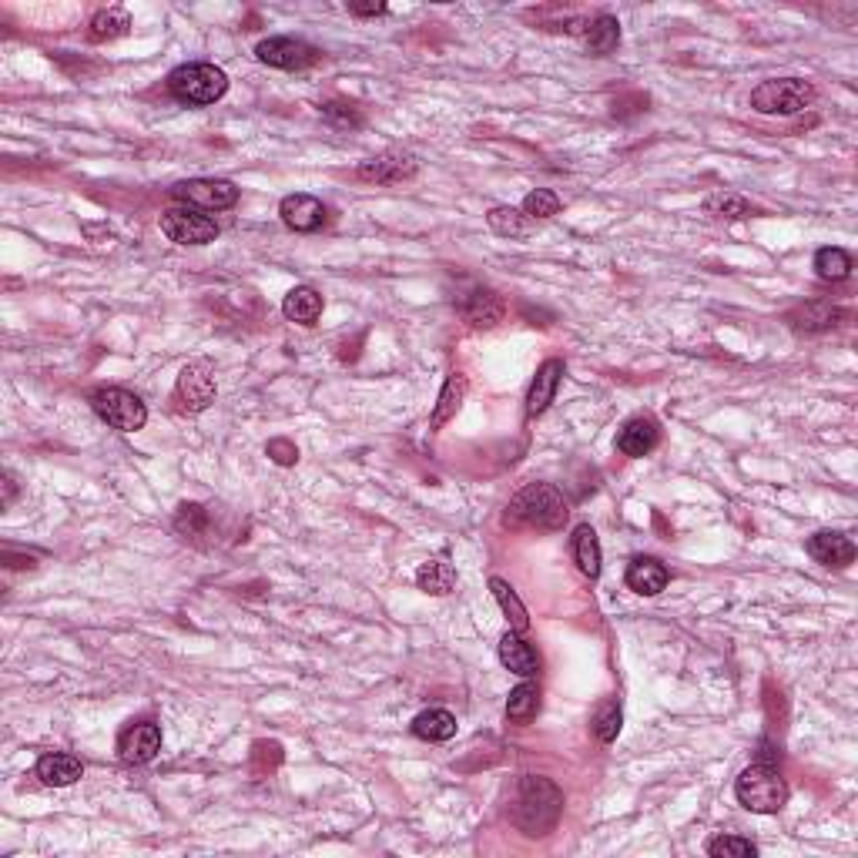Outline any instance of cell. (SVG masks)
<instances>
[{
  "mask_svg": "<svg viewBox=\"0 0 858 858\" xmlns=\"http://www.w3.org/2000/svg\"><path fill=\"white\" fill-rule=\"evenodd\" d=\"M456 312H460V319L466 322V326L493 329L503 319L507 305H503V299L493 289H470L466 295L456 299Z\"/></svg>",
  "mask_w": 858,
  "mask_h": 858,
  "instance_id": "4fadbf2b",
  "label": "cell"
},
{
  "mask_svg": "<svg viewBox=\"0 0 858 858\" xmlns=\"http://www.w3.org/2000/svg\"><path fill=\"white\" fill-rule=\"evenodd\" d=\"M161 232L175 245H208L218 238V222L198 208L171 205L168 212H161Z\"/></svg>",
  "mask_w": 858,
  "mask_h": 858,
  "instance_id": "ba28073f",
  "label": "cell"
},
{
  "mask_svg": "<svg viewBox=\"0 0 858 858\" xmlns=\"http://www.w3.org/2000/svg\"><path fill=\"white\" fill-rule=\"evenodd\" d=\"M812 101H815L812 81H802V78L761 81L758 88L751 91V108L761 114H798Z\"/></svg>",
  "mask_w": 858,
  "mask_h": 858,
  "instance_id": "5b68a950",
  "label": "cell"
},
{
  "mask_svg": "<svg viewBox=\"0 0 858 858\" xmlns=\"http://www.w3.org/2000/svg\"><path fill=\"white\" fill-rule=\"evenodd\" d=\"M158 751H161V728L155 721H138L121 731L118 755L125 765H148V761H155Z\"/></svg>",
  "mask_w": 858,
  "mask_h": 858,
  "instance_id": "7c38bea8",
  "label": "cell"
},
{
  "mask_svg": "<svg viewBox=\"0 0 858 858\" xmlns=\"http://www.w3.org/2000/svg\"><path fill=\"white\" fill-rule=\"evenodd\" d=\"M657 443H661V429H657L654 419H647V416L631 419V423L617 433V450H621L624 456H631V460L647 456Z\"/></svg>",
  "mask_w": 858,
  "mask_h": 858,
  "instance_id": "e0dca14e",
  "label": "cell"
},
{
  "mask_svg": "<svg viewBox=\"0 0 858 858\" xmlns=\"http://www.w3.org/2000/svg\"><path fill=\"white\" fill-rule=\"evenodd\" d=\"M168 91L171 98L188 104V108H205V104H215L228 91V74L208 61L181 64V68L168 74Z\"/></svg>",
  "mask_w": 858,
  "mask_h": 858,
  "instance_id": "3957f363",
  "label": "cell"
},
{
  "mask_svg": "<svg viewBox=\"0 0 858 858\" xmlns=\"http://www.w3.org/2000/svg\"><path fill=\"white\" fill-rule=\"evenodd\" d=\"M282 312L289 322H299V326H312L322 316V295L309 285H295V289L285 295Z\"/></svg>",
  "mask_w": 858,
  "mask_h": 858,
  "instance_id": "7402d4cb",
  "label": "cell"
},
{
  "mask_svg": "<svg viewBox=\"0 0 858 858\" xmlns=\"http://www.w3.org/2000/svg\"><path fill=\"white\" fill-rule=\"evenodd\" d=\"M815 272L825 282H842L852 275V255L838 249V245H825V249L815 252Z\"/></svg>",
  "mask_w": 858,
  "mask_h": 858,
  "instance_id": "f1b7e54d",
  "label": "cell"
},
{
  "mask_svg": "<svg viewBox=\"0 0 858 858\" xmlns=\"http://www.w3.org/2000/svg\"><path fill=\"white\" fill-rule=\"evenodd\" d=\"M560 812H564V791H560L550 778L527 775L517 788V805H513V825L523 835H547L557 825Z\"/></svg>",
  "mask_w": 858,
  "mask_h": 858,
  "instance_id": "7a4b0ae2",
  "label": "cell"
},
{
  "mask_svg": "<svg viewBox=\"0 0 858 858\" xmlns=\"http://www.w3.org/2000/svg\"><path fill=\"white\" fill-rule=\"evenodd\" d=\"M413 734L423 741H450L456 734V718L446 708H429L413 718Z\"/></svg>",
  "mask_w": 858,
  "mask_h": 858,
  "instance_id": "cb8c5ba5",
  "label": "cell"
},
{
  "mask_svg": "<svg viewBox=\"0 0 858 858\" xmlns=\"http://www.w3.org/2000/svg\"><path fill=\"white\" fill-rule=\"evenodd\" d=\"M570 550H574V560H577L580 574L590 577V580H597L600 577V540H597L594 527H587V523H584V527H577L574 540H570Z\"/></svg>",
  "mask_w": 858,
  "mask_h": 858,
  "instance_id": "603a6c76",
  "label": "cell"
},
{
  "mask_svg": "<svg viewBox=\"0 0 858 858\" xmlns=\"http://www.w3.org/2000/svg\"><path fill=\"white\" fill-rule=\"evenodd\" d=\"M621 721H624L621 704H617V701H607L604 708L594 714V734H597L600 741H604V745H610V741H614L617 734H621Z\"/></svg>",
  "mask_w": 858,
  "mask_h": 858,
  "instance_id": "e575fe53",
  "label": "cell"
},
{
  "mask_svg": "<svg viewBox=\"0 0 858 858\" xmlns=\"http://www.w3.org/2000/svg\"><path fill=\"white\" fill-rule=\"evenodd\" d=\"M128 27H131V21H128V14L121 11V7H111V11H101V14H94V21H91V41H114V37H125L128 34Z\"/></svg>",
  "mask_w": 858,
  "mask_h": 858,
  "instance_id": "1f68e13d",
  "label": "cell"
},
{
  "mask_svg": "<svg viewBox=\"0 0 858 858\" xmlns=\"http://www.w3.org/2000/svg\"><path fill=\"white\" fill-rule=\"evenodd\" d=\"M490 590H493V597H497L503 617H507V624L513 627V631H517V634L527 631V627H530V617H527V607H523V600L517 597V590H513L503 577H493V580H490Z\"/></svg>",
  "mask_w": 858,
  "mask_h": 858,
  "instance_id": "d4e9b609",
  "label": "cell"
},
{
  "mask_svg": "<svg viewBox=\"0 0 858 858\" xmlns=\"http://www.w3.org/2000/svg\"><path fill=\"white\" fill-rule=\"evenodd\" d=\"M322 114H326L329 121H339V125H359V118L352 111H339V104H326L322 108Z\"/></svg>",
  "mask_w": 858,
  "mask_h": 858,
  "instance_id": "f35d334b",
  "label": "cell"
},
{
  "mask_svg": "<svg viewBox=\"0 0 858 858\" xmlns=\"http://www.w3.org/2000/svg\"><path fill=\"white\" fill-rule=\"evenodd\" d=\"M617 44H621V24L614 17L604 14L587 27V51L594 57H607Z\"/></svg>",
  "mask_w": 858,
  "mask_h": 858,
  "instance_id": "f546056e",
  "label": "cell"
},
{
  "mask_svg": "<svg viewBox=\"0 0 858 858\" xmlns=\"http://www.w3.org/2000/svg\"><path fill=\"white\" fill-rule=\"evenodd\" d=\"M734 795L748 812L758 815H775L788 802V781L781 778L778 768L771 765H751L734 781Z\"/></svg>",
  "mask_w": 858,
  "mask_h": 858,
  "instance_id": "277c9868",
  "label": "cell"
},
{
  "mask_svg": "<svg viewBox=\"0 0 858 858\" xmlns=\"http://www.w3.org/2000/svg\"><path fill=\"white\" fill-rule=\"evenodd\" d=\"M255 57L279 71H305L319 61V51L305 41H295V37H269L255 47Z\"/></svg>",
  "mask_w": 858,
  "mask_h": 858,
  "instance_id": "8fae6325",
  "label": "cell"
},
{
  "mask_svg": "<svg viewBox=\"0 0 858 858\" xmlns=\"http://www.w3.org/2000/svg\"><path fill=\"white\" fill-rule=\"evenodd\" d=\"M171 198L178 205L198 208V212H225L238 202V188L225 178H192V181H178L171 188Z\"/></svg>",
  "mask_w": 858,
  "mask_h": 858,
  "instance_id": "52a82bcc",
  "label": "cell"
},
{
  "mask_svg": "<svg viewBox=\"0 0 858 858\" xmlns=\"http://www.w3.org/2000/svg\"><path fill=\"white\" fill-rule=\"evenodd\" d=\"M503 523L513 530H560L567 523V500L550 483H527L510 497Z\"/></svg>",
  "mask_w": 858,
  "mask_h": 858,
  "instance_id": "6da1fadb",
  "label": "cell"
},
{
  "mask_svg": "<svg viewBox=\"0 0 858 858\" xmlns=\"http://www.w3.org/2000/svg\"><path fill=\"white\" fill-rule=\"evenodd\" d=\"M708 855H714V858H755L758 845L748 842V838H738V835H718L708 845Z\"/></svg>",
  "mask_w": 858,
  "mask_h": 858,
  "instance_id": "836d02e7",
  "label": "cell"
},
{
  "mask_svg": "<svg viewBox=\"0 0 858 858\" xmlns=\"http://www.w3.org/2000/svg\"><path fill=\"white\" fill-rule=\"evenodd\" d=\"M537 711H540V688L530 681L517 684L507 698V718L513 724H530L533 718H537Z\"/></svg>",
  "mask_w": 858,
  "mask_h": 858,
  "instance_id": "83f0119b",
  "label": "cell"
},
{
  "mask_svg": "<svg viewBox=\"0 0 858 858\" xmlns=\"http://www.w3.org/2000/svg\"><path fill=\"white\" fill-rule=\"evenodd\" d=\"M81 775H84V765L74 755H64V751H51V755H44L37 761V778L51 788H68Z\"/></svg>",
  "mask_w": 858,
  "mask_h": 858,
  "instance_id": "ffe728a7",
  "label": "cell"
},
{
  "mask_svg": "<svg viewBox=\"0 0 858 858\" xmlns=\"http://www.w3.org/2000/svg\"><path fill=\"white\" fill-rule=\"evenodd\" d=\"M704 212L714 215V218H751V215L758 212V208L751 205L748 198L731 195V192H721V195H711L708 202H704Z\"/></svg>",
  "mask_w": 858,
  "mask_h": 858,
  "instance_id": "d6a6232c",
  "label": "cell"
},
{
  "mask_svg": "<svg viewBox=\"0 0 858 858\" xmlns=\"http://www.w3.org/2000/svg\"><path fill=\"white\" fill-rule=\"evenodd\" d=\"M842 316L845 312L835 309V305H828V302H805V305H798V309L788 312V322L802 332H822V329L838 326V319Z\"/></svg>",
  "mask_w": 858,
  "mask_h": 858,
  "instance_id": "44dd1931",
  "label": "cell"
},
{
  "mask_svg": "<svg viewBox=\"0 0 858 858\" xmlns=\"http://www.w3.org/2000/svg\"><path fill=\"white\" fill-rule=\"evenodd\" d=\"M466 396V376L463 373H450V379H446L443 393L440 399H436V409H433V419H429V426L433 429H443L450 419L456 416V409H460Z\"/></svg>",
  "mask_w": 858,
  "mask_h": 858,
  "instance_id": "4316f807",
  "label": "cell"
},
{
  "mask_svg": "<svg viewBox=\"0 0 858 858\" xmlns=\"http://www.w3.org/2000/svg\"><path fill=\"white\" fill-rule=\"evenodd\" d=\"M486 222H490V228L503 238H527L530 235V218L520 212V208H493L490 215H486Z\"/></svg>",
  "mask_w": 858,
  "mask_h": 858,
  "instance_id": "4dcf8cb0",
  "label": "cell"
},
{
  "mask_svg": "<svg viewBox=\"0 0 858 858\" xmlns=\"http://www.w3.org/2000/svg\"><path fill=\"white\" fill-rule=\"evenodd\" d=\"M215 393H218V386H215V373L208 362H188V366L181 369L175 399L185 413H202V409L215 403Z\"/></svg>",
  "mask_w": 858,
  "mask_h": 858,
  "instance_id": "9c48e42d",
  "label": "cell"
},
{
  "mask_svg": "<svg viewBox=\"0 0 858 858\" xmlns=\"http://www.w3.org/2000/svg\"><path fill=\"white\" fill-rule=\"evenodd\" d=\"M175 530L181 537H202L205 530V507L198 503H181L178 507V517H175Z\"/></svg>",
  "mask_w": 858,
  "mask_h": 858,
  "instance_id": "8d00e7d4",
  "label": "cell"
},
{
  "mask_svg": "<svg viewBox=\"0 0 858 858\" xmlns=\"http://www.w3.org/2000/svg\"><path fill=\"white\" fill-rule=\"evenodd\" d=\"M279 215L292 232H319L326 225V205L312 195H285Z\"/></svg>",
  "mask_w": 858,
  "mask_h": 858,
  "instance_id": "5bb4252c",
  "label": "cell"
},
{
  "mask_svg": "<svg viewBox=\"0 0 858 858\" xmlns=\"http://www.w3.org/2000/svg\"><path fill=\"white\" fill-rule=\"evenodd\" d=\"M560 379H564V362L560 359H547L537 369V376H533V383H530V393H527V416L530 419L547 413V406L554 403V396H557Z\"/></svg>",
  "mask_w": 858,
  "mask_h": 858,
  "instance_id": "9a60e30c",
  "label": "cell"
},
{
  "mask_svg": "<svg viewBox=\"0 0 858 858\" xmlns=\"http://www.w3.org/2000/svg\"><path fill=\"white\" fill-rule=\"evenodd\" d=\"M14 493H17V483L11 480V476H4V507H11Z\"/></svg>",
  "mask_w": 858,
  "mask_h": 858,
  "instance_id": "60d3db41",
  "label": "cell"
},
{
  "mask_svg": "<svg viewBox=\"0 0 858 858\" xmlns=\"http://www.w3.org/2000/svg\"><path fill=\"white\" fill-rule=\"evenodd\" d=\"M416 587L426 590V594H433V597L450 594V590L456 587L453 564H446V560H426V564L416 570Z\"/></svg>",
  "mask_w": 858,
  "mask_h": 858,
  "instance_id": "484cf974",
  "label": "cell"
},
{
  "mask_svg": "<svg viewBox=\"0 0 858 858\" xmlns=\"http://www.w3.org/2000/svg\"><path fill=\"white\" fill-rule=\"evenodd\" d=\"M269 456L279 466H292L295 460H299V450H295V443H289V440H272L269 443Z\"/></svg>",
  "mask_w": 858,
  "mask_h": 858,
  "instance_id": "74e56055",
  "label": "cell"
},
{
  "mask_svg": "<svg viewBox=\"0 0 858 858\" xmlns=\"http://www.w3.org/2000/svg\"><path fill=\"white\" fill-rule=\"evenodd\" d=\"M500 661L507 671L520 674V678H533L540 671V654L517 631H507L500 637Z\"/></svg>",
  "mask_w": 858,
  "mask_h": 858,
  "instance_id": "ac0fdd59",
  "label": "cell"
},
{
  "mask_svg": "<svg viewBox=\"0 0 858 858\" xmlns=\"http://www.w3.org/2000/svg\"><path fill=\"white\" fill-rule=\"evenodd\" d=\"M91 409L98 413V419H104L111 429H118V433H135V429H141L148 423V409L145 403L128 393V389H98V393L91 396Z\"/></svg>",
  "mask_w": 858,
  "mask_h": 858,
  "instance_id": "8992f818",
  "label": "cell"
},
{
  "mask_svg": "<svg viewBox=\"0 0 858 858\" xmlns=\"http://www.w3.org/2000/svg\"><path fill=\"white\" fill-rule=\"evenodd\" d=\"M808 554H812L822 567H835L842 570L855 560V543L845 537V533L835 530H818L812 540H808Z\"/></svg>",
  "mask_w": 858,
  "mask_h": 858,
  "instance_id": "2e32d148",
  "label": "cell"
},
{
  "mask_svg": "<svg viewBox=\"0 0 858 858\" xmlns=\"http://www.w3.org/2000/svg\"><path fill=\"white\" fill-rule=\"evenodd\" d=\"M627 587L641 597H654L667 587V567L657 557H634L627 567Z\"/></svg>",
  "mask_w": 858,
  "mask_h": 858,
  "instance_id": "d6986e66",
  "label": "cell"
},
{
  "mask_svg": "<svg viewBox=\"0 0 858 858\" xmlns=\"http://www.w3.org/2000/svg\"><path fill=\"white\" fill-rule=\"evenodd\" d=\"M349 14H356V17H379V14H386V4H349Z\"/></svg>",
  "mask_w": 858,
  "mask_h": 858,
  "instance_id": "ab89813d",
  "label": "cell"
},
{
  "mask_svg": "<svg viewBox=\"0 0 858 858\" xmlns=\"http://www.w3.org/2000/svg\"><path fill=\"white\" fill-rule=\"evenodd\" d=\"M520 212L527 218H550L560 212V198L550 192V188H533V192L523 198Z\"/></svg>",
  "mask_w": 858,
  "mask_h": 858,
  "instance_id": "d590c367",
  "label": "cell"
},
{
  "mask_svg": "<svg viewBox=\"0 0 858 858\" xmlns=\"http://www.w3.org/2000/svg\"><path fill=\"white\" fill-rule=\"evenodd\" d=\"M419 171V158L406 148H389L383 155L369 158L359 165V178L369 181V185H399V181L416 178Z\"/></svg>",
  "mask_w": 858,
  "mask_h": 858,
  "instance_id": "30bf717a",
  "label": "cell"
}]
</instances>
